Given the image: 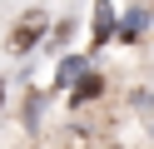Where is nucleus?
I'll use <instances>...</instances> for the list:
<instances>
[{"label": "nucleus", "instance_id": "f257e3e1", "mask_svg": "<svg viewBox=\"0 0 154 149\" xmlns=\"http://www.w3.org/2000/svg\"><path fill=\"white\" fill-rule=\"evenodd\" d=\"M45 35V10H25V20L10 30V50L15 55H25V50H35V40Z\"/></svg>", "mask_w": 154, "mask_h": 149}, {"label": "nucleus", "instance_id": "7ed1b4c3", "mask_svg": "<svg viewBox=\"0 0 154 149\" xmlns=\"http://www.w3.org/2000/svg\"><path fill=\"white\" fill-rule=\"evenodd\" d=\"M90 95H100V75H80V85H75V104H85V99H90Z\"/></svg>", "mask_w": 154, "mask_h": 149}, {"label": "nucleus", "instance_id": "f03ea898", "mask_svg": "<svg viewBox=\"0 0 154 149\" xmlns=\"http://www.w3.org/2000/svg\"><path fill=\"white\" fill-rule=\"evenodd\" d=\"M109 25H114V10L109 5H94V45L109 40Z\"/></svg>", "mask_w": 154, "mask_h": 149}]
</instances>
